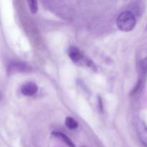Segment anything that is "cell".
I'll return each instance as SVG.
<instances>
[{"mask_svg":"<svg viewBox=\"0 0 147 147\" xmlns=\"http://www.w3.org/2000/svg\"><path fill=\"white\" fill-rule=\"evenodd\" d=\"M117 26L123 32H130L134 28L136 17L130 11H126L119 14L117 19Z\"/></svg>","mask_w":147,"mask_h":147,"instance_id":"1","label":"cell"},{"mask_svg":"<svg viewBox=\"0 0 147 147\" xmlns=\"http://www.w3.org/2000/svg\"><path fill=\"white\" fill-rule=\"evenodd\" d=\"M138 136L142 143L147 147V126L142 121H139L136 124Z\"/></svg>","mask_w":147,"mask_h":147,"instance_id":"2","label":"cell"},{"mask_svg":"<svg viewBox=\"0 0 147 147\" xmlns=\"http://www.w3.org/2000/svg\"><path fill=\"white\" fill-rule=\"evenodd\" d=\"M38 90V87L35 83L29 82L23 85L21 88V92L24 96H32Z\"/></svg>","mask_w":147,"mask_h":147,"instance_id":"3","label":"cell"},{"mask_svg":"<svg viewBox=\"0 0 147 147\" xmlns=\"http://www.w3.org/2000/svg\"><path fill=\"white\" fill-rule=\"evenodd\" d=\"M29 67L26 63L21 62H12L9 64L8 67V72L11 73H17V72H25L29 70Z\"/></svg>","mask_w":147,"mask_h":147,"instance_id":"4","label":"cell"},{"mask_svg":"<svg viewBox=\"0 0 147 147\" xmlns=\"http://www.w3.org/2000/svg\"><path fill=\"white\" fill-rule=\"evenodd\" d=\"M139 71H140V80H139V84L137 85L136 88L140 87L142 81L144 80L145 77H146L147 75V57L143 59L140 62V64H139Z\"/></svg>","mask_w":147,"mask_h":147,"instance_id":"5","label":"cell"},{"mask_svg":"<svg viewBox=\"0 0 147 147\" xmlns=\"http://www.w3.org/2000/svg\"><path fill=\"white\" fill-rule=\"evenodd\" d=\"M69 57L74 63H78L83 58V55L81 52L77 47H71L68 52Z\"/></svg>","mask_w":147,"mask_h":147,"instance_id":"6","label":"cell"},{"mask_svg":"<svg viewBox=\"0 0 147 147\" xmlns=\"http://www.w3.org/2000/svg\"><path fill=\"white\" fill-rule=\"evenodd\" d=\"M52 134L54 136H55V137L58 138L59 139H60L62 142H64L68 147H76L75 146L74 144L73 143V142H72L65 134H64L58 131H53V133H52Z\"/></svg>","mask_w":147,"mask_h":147,"instance_id":"7","label":"cell"},{"mask_svg":"<svg viewBox=\"0 0 147 147\" xmlns=\"http://www.w3.org/2000/svg\"><path fill=\"white\" fill-rule=\"evenodd\" d=\"M65 123V126L70 129H77L78 126V123H77V121L75 119H73L72 117L66 118Z\"/></svg>","mask_w":147,"mask_h":147,"instance_id":"8","label":"cell"},{"mask_svg":"<svg viewBox=\"0 0 147 147\" xmlns=\"http://www.w3.org/2000/svg\"><path fill=\"white\" fill-rule=\"evenodd\" d=\"M29 4V7H30V11L32 14H36L38 10V6H37V1H34V0H30V1H27Z\"/></svg>","mask_w":147,"mask_h":147,"instance_id":"9","label":"cell"}]
</instances>
